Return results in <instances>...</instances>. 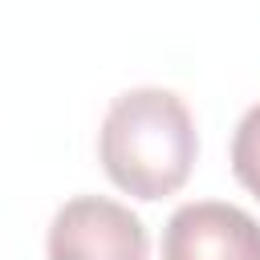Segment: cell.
Returning <instances> with one entry per match:
<instances>
[{"label": "cell", "mask_w": 260, "mask_h": 260, "mask_svg": "<svg viewBox=\"0 0 260 260\" xmlns=\"http://www.w3.org/2000/svg\"><path fill=\"white\" fill-rule=\"evenodd\" d=\"M199 154V134L187 102L162 85H138L110 102L98 130V158L110 183L134 199L175 195Z\"/></svg>", "instance_id": "6da1fadb"}, {"label": "cell", "mask_w": 260, "mask_h": 260, "mask_svg": "<svg viewBox=\"0 0 260 260\" xmlns=\"http://www.w3.org/2000/svg\"><path fill=\"white\" fill-rule=\"evenodd\" d=\"M45 252L49 260H146L150 236L126 203L106 195H73L57 207Z\"/></svg>", "instance_id": "7a4b0ae2"}, {"label": "cell", "mask_w": 260, "mask_h": 260, "mask_svg": "<svg viewBox=\"0 0 260 260\" xmlns=\"http://www.w3.org/2000/svg\"><path fill=\"white\" fill-rule=\"evenodd\" d=\"M162 260H260V219L219 199L183 203L162 228Z\"/></svg>", "instance_id": "3957f363"}, {"label": "cell", "mask_w": 260, "mask_h": 260, "mask_svg": "<svg viewBox=\"0 0 260 260\" xmlns=\"http://www.w3.org/2000/svg\"><path fill=\"white\" fill-rule=\"evenodd\" d=\"M232 171L240 179V187H248L260 199V102L244 110V118L236 122L232 134Z\"/></svg>", "instance_id": "277c9868"}]
</instances>
